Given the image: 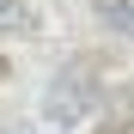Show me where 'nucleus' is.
Masks as SVG:
<instances>
[{
    "mask_svg": "<svg viewBox=\"0 0 134 134\" xmlns=\"http://www.w3.org/2000/svg\"><path fill=\"white\" fill-rule=\"evenodd\" d=\"M98 110V73L92 67H61V73L49 79V92H43V116H49L55 128H79L85 116Z\"/></svg>",
    "mask_w": 134,
    "mask_h": 134,
    "instance_id": "obj_1",
    "label": "nucleus"
},
{
    "mask_svg": "<svg viewBox=\"0 0 134 134\" xmlns=\"http://www.w3.org/2000/svg\"><path fill=\"white\" fill-rule=\"evenodd\" d=\"M98 6V18L110 31H122V37H134V0H92Z\"/></svg>",
    "mask_w": 134,
    "mask_h": 134,
    "instance_id": "obj_2",
    "label": "nucleus"
},
{
    "mask_svg": "<svg viewBox=\"0 0 134 134\" xmlns=\"http://www.w3.org/2000/svg\"><path fill=\"white\" fill-rule=\"evenodd\" d=\"M31 25V6L25 0H0V31H25Z\"/></svg>",
    "mask_w": 134,
    "mask_h": 134,
    "instance_id": "obj_3",
    "label": "nucleus"
}]
</instances>
